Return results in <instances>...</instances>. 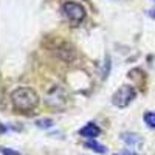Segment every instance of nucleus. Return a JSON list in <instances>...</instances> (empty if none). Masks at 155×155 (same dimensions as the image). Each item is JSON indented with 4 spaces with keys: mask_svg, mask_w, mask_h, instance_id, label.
<instances>
[{
    "mask_svg": "<svg viewBox=\"0 0 155 155\" xmlns=\"http://www.w3.org/2000/svg\"><path fill=\"white\" fill-rule=\"evenodd\" d=\"M11 102L14 109L22 112H30L39 104V96L30 87H19L11 93Z\"/></svg>",
    "mask_w": 155,
    "mask_h": 155,
    "instance_id": "f257e3e1",
    "label": "nucleus"
},
{
    "mask_svg": "<svg viewBox=\"0 0 155 155\" xmlns=\"http://www.w3.org/2000/svg\"><path fill=\"white\" fill-rule=\"evenodd\" d=\"M135 96H137V92H135L134 87H130V85H121L113 93L112 104L115 107H118V109H124V107H127L135 99Z\"/></svg>",
    "mask_w": 155,
    "mask_h": 155,
    "instance_id": "f03ea898",
    "label": "nucleus"
},
{
    "mask_svg": "<svg viewBox=\"0 0 155 155\" xmlns=\"http://www.w3.org/2000/svg\"><path fill=\"white\" fill-rule=\"evenodd\" d=\"M62 14L65 16L73 25H79L84 20V17H85V9L79 3L67 2V3L62 5Z\"/></svg>",
    "mask_w": 155,
    "mask_h": 155,
    "instance_id": "7ed1b4c3",
    "label": "nucleus"
},
{
    "mask_svg": "<svg viewBox=\"0 0 155 155\" xmlns=\"http://www.w3.org/2000/svg\"><path fill=\"white\" fill-rule=\"evenodd\" d=\"M99 134H101V129H99L95 123L85 124L81 130H79V135H81V137H85V138H90V140H95L96 137H99Z\"/></svg>",
    "mask_w": 155,
    "mask_h": 155,
    "instance_id": "20e7f679",
    "label": "nucleus"
},
{
    "mask_svg": "<svg viewBox=\"0 0 155 155\" xmlns=\"http://www.w3.org/2000/svg\"><path fill=\"white\" fill-rule=\"evenodd\" d=\"M121 140L124 141L127 146H130V147H140V146H143V140H141V137L137 135V134L124 132L121 135Z\"/></svg>",
    "mask_w": 155,
    "mask_h": 155,
    "instance_id": "39448f33",
    "label": "nucleus"
},
{
    "mask_svg": "<svg viewBox=\"0 0 155 155\" xmlns=\"http://www.w3.org/2000/svg\"><path fill=\"white\" fill-rule=\"evenodd\" d=\"M84 146L88 147V149H92V150H95V152H98V153H106V152H107V147L102 146V144H99L96 140H88V141H85Z\"/></svg>",
    "mask_w": 155,
    "mask_h": 155,
    "instance_id": "423d86ee",
    "label": "nucleus"
},
{
    "mask_svg": "<svg viewBox=\"0 0 155 155\" xmlns=\"http://www.w3.org/2000/svg\"><path fill=\"white\" fill-rule=\"evenodd\" d=\"M144 123L147 124V127L155 129V112H146L144 113Z\"/></svg>",
    "mask_w": 155,
    "mask_h": 155,
    "instance_id": "0eeeda50",
    "label": "nucleus"
},
{
    "mask_svg": "<svg viewBox=\"0 0 155 155\" xmlns=\"http://www.w3.org/2000/svg\"><path fill=\"white\" fill-rule=\"evenodd\" d=\"M36 126H37V127H41V129H48V127L53 126V120H50V118L37 120V121H36Z\"/></svg>",
    "mask_w": 155,
    "mask_h": 155,
    "instance_id": "6e6552de",
    "label": "nucleus"
},
{
    "mask_svg": "<svg viewBox=\"0 0 155 155\" xmlns=\"http://www.w3.org/2000/svg\"><path fill=\"white\" fill-rule=\"evenodd\" d=\"M2 153H3V155H19V152L12 150V149H9V147H2Z\"/></svg>",
    "mask_w": 155,
    "mask_h": 155,
    "instance_id": "1a4fd4ad",
    "label": "nucleus"
},
{
    "mask_svg": "<svg viewBox=\"0 0 155 155\" xmlns=\"http://www.w3.org/2000/svg\"><path fill=\"white\" fill-rule=\"evenodd\" d=\"M115 155H138V153L134 152V150H123V152H118V153H115Z\"/></svg>",
    "mask_w": 155,
    "mask_h": 155,
    "instance_id": "9d476101",
    "label": "nucleus"
},
{
    "mask_svg": "<svg viewBox=\"0 0 155 155\" xmlns=\"http://www.w3.org/2000/svg\"><path fill=\"white\" fill-rule=\"evenodd\" d=\"M147 16H149L150 19H153V20H155V8H150V9L147 11Z\"/></svg>",
    "mask_w": 155,
    "mask_h": 155,
    "instance_id": "9b49d317",
    "label": "nucleus"
},
{
    "mask_svg": "<svg viewBox=\"0 0 155 155\" xmlns=\"http://www.w3.org/2000/svg\"><path fill=\"white\" fill-rule=\"evenodd\" d=\"M152 2H155V0H152Z\"/></svg>",
    "mask_w": 155,
    "mask_h": 155,
    "instance_id": "f8f14e48",
    "label": "nucleus"
}]
</instances>
